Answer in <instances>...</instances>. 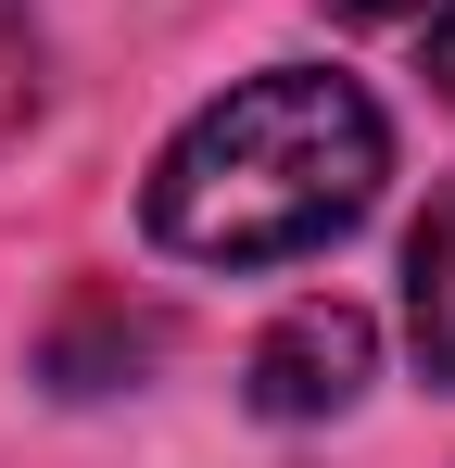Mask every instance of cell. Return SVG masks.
Returning a JSON list of instances; mask_svg holds the SVG:
<instances>
[{
    "label": "cell",
    "instance_id": "cell-5",
    "mask_svg": "<svg viewBox=\"0 0 455 468\" xmlns=\"http://www.w3.org/2000/svg\"><path fill=\"white\" fill-rule=\"evenodd\" d=\"M418 38H430V89L455 101V0H430V13H418Z\"/></svg>",
    "mask_w": 455,
    "mask_h": 468
},
{
    "label": "cell",
    "instance_id": "cell-1",
    "mask_svg": "<svg viewBox=\"0 0 455 468\" xmlns=\"http://www.w3.org/2000/svg\"><path fill=\"white\" fill-rule=\"evenodd\" d=\"M392 177V114L342 64H266L216 89L164 153L140 216L177 266H291L329 253Z\"/></svg>",
    "mask_w": 455,
    "mask_h": 468
},
{
    "label": "cell",
    "instance_id": "cell-3",
    "mask_svg": "<svg viewBox=\"0 0 455 468\" xmlns=\"http://www.w3.org/2000/svg\"><path fill=\"white\" fill-rule=\"evenodd\" d=\"M405 329H418V367L455 392V190L418 216V240H405Z\"/></svg>",
    "mask_w": 455,
    "mask_h": 468
},
{
    "label": "cell",
    "instance_id": "cell-6",
    "mask_svg": "<svg viewBox=\"0 0 455 468\" xmlns=\"http://www.w3.org/2000/svg\"><path fill=\"white\" fill-rule=\"evenodd\" d=\"M329 13H354V26H418L430 0H329Z\"/></svg>",
    "mask_w": 455,
    "mask_h": 468
},
{
    "label": "cell",
    "instance_id": "cell-4",
    "mask_svg": "<svg viewBox=\"0 0 455 468\" xmlns=\"http://www.w3.org/2000/svg\"><path fill=\"white\" fill-rule=\"evenodd\" d=\"M38 101H51V38H38L26 0H0V153L38 127Z\"/></svg>",
    "mask_w": 455,
    "mask_h": 468
},
{
    "label": "cell",
    "instance_id": "cell-2",
    "mask_svg": "<svg viewBox=\"0 0 455 468\" xmlns=\"http://www.w3.org/2000/svg\"><path fill=\"white\" fill-rule=\"evenodd\" d=\"M367 355H379V329L342 304V292H329V304H291L253 342V418H342V405L367 392Z\"/></svg>",
    "mask_w": 455,
    "mask_h": 468
}]
</instances>
